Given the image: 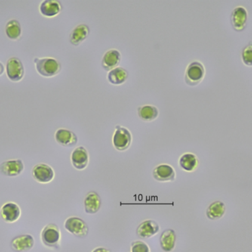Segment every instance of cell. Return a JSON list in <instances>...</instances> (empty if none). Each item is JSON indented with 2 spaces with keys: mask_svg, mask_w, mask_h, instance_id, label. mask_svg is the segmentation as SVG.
Wrapping results in <instances>:
<instances>
[{
  "mask_svg": "<svg viewBox=\"0 0 252 252\" xmlns=\"http://www.w3.org/2000/svg\"><path fill=\"white\" fill-rule=\"evenodd\" d=\"M35 69L41 76L51 78L62 71V65L57 59L51 57L35 58L33 59Z\"/></svg>",
  "mask_w": 252,
  "mask_h": 252,
  "instance_id": "6da1fadb",
  "label": "cell"
},
{
  "mask_svg": "<svg viewBox=\"0 0 252 252\" xmlns=\"http://www.w3.org/2000/svg\"><path fill=\"white\" fill-rule=\"evenodd\" d=\"M205 76V68L201 62L194 61L187 67L185 80L186 84L190 87L199 84Z\"/></svg>",
  "mask_w": 252,
  "mask_h": 252,
  "instance_id": "7a4b0ae2",
  "label": "cell"
},
{
  "mask_svg": "<svg viewBox=\"0 0 252 252\" xmlns=\"http://www.w3.org/2000/svg\"><path fill=\"white\" fill-rule=\"evenodd\" d=\"M61 235L59 226L54 223H50L43 229L41 239L43 244L49 248L58 249L60 245Z\"/></svg>",
  "mask_w": 252,
  "mask_h": 252,
  "instance_id": "3957f363",
  "label": "cell"
},
{
  "mask_svg": "<svg viewBox=\"0 0 252 252\" xmlns=\"http://www.w3.org/2000/svg\"><path fill=\"white\" fill-rule=\"evenodd\" d=\"M114 147L120 152L127 150L132 143V135L128 129L117 125L112 138Z\"/></svg>",
  "mask_w": 252,
  "mask_h": 252,
  "instance_id": "277c9868",
  "label": "cell"
},
{
  "mask_svg": "<svg viewBox=\"0 0 252 252\" xmlns=\"http://www.w3.org/2000/svg\"><path fill=\"white\" fill-rule=\"evenodd\" d=\"M64 228L67 232L78 238H84L89 233L87 223L78 217H70L66 219Z\"/></svg>",
  "mask_w": 252,
  "mask_h": 252,
  "instance_id": "5b68a950",
  "label": "cell"
},
{
  "mask_svg": "<svg viewBox=\"0 0 252 252\" xmlns=\"http://www.w3.org/2000/svg\"><path fill=\"white\" fill-rule=\"evenodd\" d=\"M6 72L10 81H20L25 75V68L20 59L17 57L10 58L6 64Z\"/></svg>",
  "mask_w": 252,
  "mask_h": 252,
  "instance_id": "8992f818",
  "label": "cell"
},
{
  "mask_svg": "<svg viewBox=\"0 0 252 252\" xmlns=\"http://www.w3.org/2000/svg\"><path fill=\"white\" fill-rule=\"evenodd\" d=\"M32 176L35 181L46 184L53 181L55 178V172L47 164H38L32 168Z\"/></svg>",
  "mask_w": 252,
  "mask_h": 252,
  "instance_id": "52a82bcc",
  "label": "cell"
},
{
  "mask_svg": "<svg viewBox=\"0 0 252 252\" xmlns=\"http://www.w3.org/2000/svg\"><path fill=\"white\" fill-rule=\"evenodd\" d=\"M25 170L23 161L20 159L8 160L0 164V173L8 177H16Z\"/></svg>",
  "mask_w": 252,
  "mask_h": 252,
  "instance_id": "ba28073f",
  "label": "cell"
},
{
  "mask_svg": "<svg viewBox=\"0 0 252 252\" xmlns=\"http://www.w3.org/2000/svg\"><path fill=\"white\" fill-rule=\"evenodd\" d=\"M0 215L2 220L6 223H15L20 218L21 209L16 203H5L1 207Z\"/></svg>",
  "mask_w": 252,
  "mask_h": 252,
  "instance_id": "9c48e42d",
  "label": "cell"
},
{
  "mask_svg": "<svg viewBox=\"0 0 252 252\" xmlns=\"http://www.w3.org/2000/svg\"><path fill=\"white\" fill-rule=\"evenodd\" d=\"M71 162L76 170H85L90 162V155L87 149L82 146L75 148L71 154Z\"/></svg>",
  "mask_w": 252,
  "mask_h": 252,
  "instance_id": "30bf717a",
  "label": "cell"
},
{
  "mask_svg": "<svg viewBox=\"0 0 252 252\" xmlns=\"http://www.w3.org/2000/svg\"><path fill=\"white\" fill-rule=\"evenodd\" d=\"M154 179L159 182H173L176 180L174 168L169 164H160L153 170Z\"/></svg>",
  "mask_w": 252,
  "mask_h": 252,
  "instance_id": "8fae6325",
  "label": "cell"
},
{
  "mask_svg": "<svg viewBox=\"0 0 252 252\" xmlns=\"http://www.w3.org/2000/svg\"><path fill=\"white\" fill-rule=\"evenodd\" d=\"M159 225L153 220H147L141 223L136 229V235L142 239H148L159 232Z\"/></svg>",
  "mask_w": 252,
  "mask_h": 252,
  "instance_id": "7c38bea8",
  "label": "cell"
},
{
  "mask_svg": "<svg viewBox=\"0 0 252 252\" xmlns=\"http://www.w3.org/2000/svg\"><path fill=\"white\" fill-rule=\"evenodd\" d=\"M122 59L121 52L117 49L107 50L102 58L101 65L105 71H109L118 68Z\"/></svg>",
  "mask_w": 252,
  "mask_h": 252,
  "instance_id": "4fadbf2b",
  "label": "cell"
},
{
  "mask_svg": "<svg viewBox=\"0 0 252 252\" xmlns=\"http://www.w3.org/2000/svg\"><path fill=\"white\" fill-rule=\"evenodd\" d=\"M55 139L61 146L72 147L78 143V137L73 132L66 129H59L55 133Z\"/></svg>",
  "mask_w": 252,
  "mask_h": 252,
  "instance_id": "5bb4252c",
  "label": "cell"
},
{
  "mask_svg": "<svg viewBox=\"0 0 252 252\" xmlns=\"http://www.w3.org/2000/svg\"><path fill=\"white\" fill-rule=\"evenodd\" d=\"M35 244L33 237L31 235H19L11 241V247L14 251L24 252L32 250Z\"/></svg>",
  "mask_w": 252,
  "mask_h": 252,
  "instance_id": "9a60e30c",
  "label": "cell"
},
{
  "mask_svg": "<svg viewBox=\"0 0 252 252\" xmlns=\"http://www.w3.org/2000/svg\"><path fill=\"white\" fill-rule=\"evenodd\" d=\"M62 10V3L57 0H44L39 5L40 13L47 18L58 16Z\"/></svg>",
  "mask_w": 252,
  "mask_h": 252,
  "instance_id": "2e32d148",
  "label": "cell"
},
{
  "mask_svg": "<svg viewBox=\"0 0 252 252\" xmlns=\"http://www.w3.org/2000/svg\"><path fill=\"white\" fill-rule=\"evenodd\" d=\"M248 13L244 7H235L232 11L231 22L234 29L238 31H243L247 25Z\"/></svg>",
  "mask_w": 252,
  "mask_h": 252,
  "instance_id": "e0dca14e",
  "label": "cell"
},
{
  "mask_svg": "<svg viewBox=\"0 0 252 252\" xmlns=\"http://www.w3.org/2000/svg\"><path fill=\"white\" fill-rule=\"evenodd\" d=\"M90 30L88 25L81 24L77 25L69 35V41L74 46H78L87 39L90 35Z\"/></svg>",
  "mask_w": 252,
  "mask_h": 252,
  "instance_id": "ac0fdd59",
  "label": "cell"
},
{
  "mask_svg": "<svg viewBox=\"0 0 252 252\" xmlns=\"http://www.w3.org/2000/svg\"><path fill=\"white\" fill-rule=\"evenodd\" d=\"M101 207V199L97 192H88L84 199V208L87 214L93 215L97 213Z\"/></svg>",
  "mask_w": 252,
  "mask_h": 252,
  "instance_id": "d6986e66",
  "label": "cell"
},
{
  "mask_svg": "<svg viewBox=\"0 0 252 252\" xmlns=\"http://www.w3.org/2000/svg\"><path fill=\"white\" fill-rule=\"evenodd\" d=\"M179 165L185 172L192 173L198 169L199 161L195 154L187 152L179 158Z\"/></svg>",
  "mask_w": 252,
  "mask_h": 252,
  "instance_id": "ffe728a7",
  "label": "cell"
},
{
  "mask_svg": "<svg viewBox=\"0 0 252 252\" xmlns=\"http://www.w3.org/2000/svg\"><path fill=\"white\" fill-rule=\"evenodd\" d=\"M160 247L165 252H171L176 247V235L173 229H165L160 236Z\"/></svg>",
  "mask_w": 252,
  "mask_h": 252,
  "instance_id": "44dd1931",
  "label": "cell"
},
{
  "mask_svg": "<svg viewBox=\"0 0 252 252\" xmlns=\"http://www.w3.org/2000/svg\"><path fill=\"white\" fill-rule=\"evenodd\" d=\"M138 116L145 122H151L158 118V108L154 105H145L139 107L137 109Z\"/></svg>",
  "mask_w": 252,
  "mask_h": 252,
  "instance_id": "7402d4cb",
  "label": "cell"
},
{
  "mask_svg": "<svg viewBox=\"0 0 252 252\" xmlns=\"http://www.w3.org/2000/svg\"><path fill=\"white\" fill-rule=\"evenodd\" d=\"M127 77H128L127 71L122 67H118L109 71L107 79L109 82L113 85H121L127 81Z\"/></svg>",
  "mask_w": 252,
  "mask_h": 252,
  "instance_id": "603a6c76",
  "label": "cell"
},
{
  "mask_svg": "<svg viewBox=\"0 0 252 252\" xmlns=\"http://www.w3.org/2000/svg\"><path fill=\"white\" fill-rule=\"evenodd\" d=\"M226 213V206L221 201L212 203L207 210V217L210 220H216L221 218Z\"/></svg>",
  "mask_w": 252,
  "mask_h": 252,
  "instance_id": "cb8c5ba5",
  "label": "cell"
},
{
  "mask_svg": "<svg viewBox=\"0 0 252 252\" xmlns=\"http://www.w3.org/2000/svg\"><path fill=\"white\" fill-rule=\"evenodd\" d=\"M5 34L10 39L16 40L22 35V28L19 21L11 19L5 25Z\"/></svg>",
  "mask_w": 252,
  "mask_h": 252,
  "instance_id": "d4e9b609",
  "label": "cell"
},
{
  "mask_svg": "<svg viewBox=\"0 0 252 252\" xmlns=\"http://www.w3.org/2000/svg\"><path fill=\"white\" fill-rule=\"evenodd\" d=\"M130 251L131 252H151L148 244H145L143 241H137L132 243L130 246Z\"/></svg>",
  "mask_w": 252,
  "mask_h": 252,
  "instance_id": "484cf974",
  "label": "cell"
},
{
  "mask_svg": "<svg viewBox=\"0 0 252 252\" xmlns=\"http://www.w3.org/2000/svg\"><path fill=\"white\" fill-rule=\"evenodd\" d=\"M243 62L247 66H252V44L244 47L242 52Z\"/></svg>",
  "mask_w": 252,
  "mask_h": 252,
  "instance_id": "4316f807",
  "label": "cell"
},
{
  "mask_svg": "<svg viewBox=\"0 0 252 252\" xmlns=\"http://www.w3.org/2000/svg\"><path fill=\"white\" fill-rule=\"evenodd\" d=\"M92 252H110L107 249L103 248V247H98V248L94 249Z\"/></svg>",
  "mask_w": 252,
  "mask_h": 252,
  "instance_id": "83f0119b",
  "label": "cell"
},
{
  "mask_svg": "<svg viewBox=\"0 0 252 252\" xmlns=\"http://www.w3.org/2000/svg\"><path fill=\"white\" fill-rule=\"evenodd\" d=\"M4 65H2V63H1V62H0V76H1V75H2L3 72H4Z\"/></svg>",
  "mask_w": 252,
  "mask_h": 252,
  "instance_id": "f1b7e54d",
  "label": "cell"
}]
</instances>
